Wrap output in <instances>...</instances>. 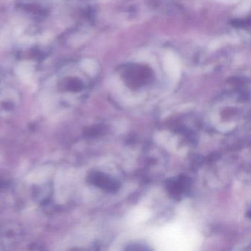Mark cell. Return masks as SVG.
Masks as SVG:
<instances>
[{
	"label": "cell",
	"instance_id": "obj_1",
	"mask_svg": "<svg viewBox=\"0 0 251 251\" xmlns=\"http://www.w3.org/2000/svg\"><path fill=\"white\" fill-rule=\"evenodd\" d=\"M94 182L98 187L109 192L117 191L119 188V184L114 178L103 174V173H96L94 175Z\"/></svg>",
	"mask_w": 251,
	"mask_h": 251
},
{
	"label": "cell",
	"instance_id": "obj_2",
	"mask_svg": "<svg viewBox=\"0 0 251 251\" xmlns=\"http://www.w3.org/2000/svg\"><path fill=\"white\" fill-rule=\"evenodd\" d=\"M188 186L189 181H187V178L179 177L173 179V181H169L167 189L170 194L174 196H178L187 190Z\"/></svg>",
	"mask_w": 251,
	"mask_h": 251
},
{
	"label": "cell",
	"instance_id": "obj_3",
	"mask_svg": "<svg viewBox=\"0 0 251 251\" xmlns=\"http://www.w3.org/2000/svg\"><path fill=\"white\" fill-rule=\"evenodd\" d=\"M126 250H131V251H146V250H150L149 248H147L145 245H141L140 243H134L132 245H128L127 247Z\"/></svg>",
	"mask_w": 251,
	"mask_h": 251
}]
</instances>
